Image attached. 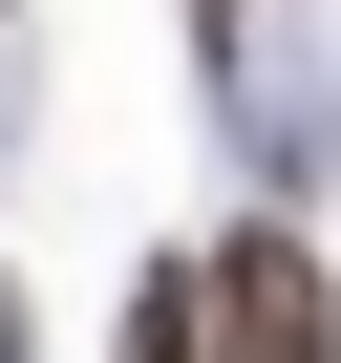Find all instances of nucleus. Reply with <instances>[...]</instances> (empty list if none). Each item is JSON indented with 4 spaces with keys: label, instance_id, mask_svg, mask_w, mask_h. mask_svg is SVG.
I'll return each instance as SVG.
<instances>
[{
    "label": "nucleus",
    "instance_id": "2",
    "mask_svg": "<svg viewBox=\"0 0 341 363\" xmlns=\"http://www.w3.org/2000/svg\"><path fill=\"white\" fill-rule=\"evenodd\" d=\"M128 363H214V342H192V278H149V299H128Z\"/></svg>",
    "mask_w": 341,
    "mask_h": 363
},
{
    "label": "nucleus",
    "instance_id": "3",
    "mask_svg": "<svg viewBox=\"0 0 341 363\" xmlns=\"http://www.w3.org/2000/svg\"><path fill=\"white\" fill-rule=\"evenodd\" d=\"M0 363H22V299H0Z\"/></svg>",
    "mask_w": 341,
    "mask_h": 363
},
{
    "label": "nucleus",
    "instance_id": "1",
    "mask_svg": "<svg viewBox=\"0 0 341 363\" xmlns=\"http://www.w3.org/2000/svg\"><path fill=\"white\" fill-rule=\"evenodd\" d=\"M192 342H214V363H341V278H320V235H299V214L214 235V278H192Z\"/></svg>",
    "mask_w": 341,
    "mask_h": 363
}]
</instances>
